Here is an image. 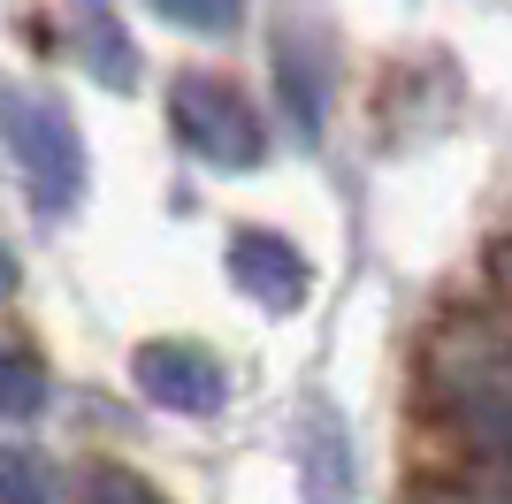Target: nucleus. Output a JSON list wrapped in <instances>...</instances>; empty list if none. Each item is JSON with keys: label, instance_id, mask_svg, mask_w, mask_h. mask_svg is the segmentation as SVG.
<instances>
[{"label": "nucleus", "instance_id": "obj_1", "mask_svg": "<svg viewBox=\"0 0 512 504\" xmlns=\"http://www.w3.org/2000/svg\"><path fill=\"white\" fill-rule=\"evenodd\" d=\"M428 398L490 459H512V314H459L428 336Z\"/></svg>", "mask_w": 512, "mask_h": 504}, {"label": "nucleus", "instance_id": "obj_2", "mask_svg": "<svg viewBox=\"0 0 512 504\" xmlns=\"http://www.w3.org/2000/svg\"><path fill=\"white\" fill-rule=\"evenodd\" d=\"M0 138H8L23 184L46 214H69L85 199V146H77V123L62 115V100L0 84Z\"/></svg>", "mask_w": 512, "mask_h": 504}, {"label": "nucleus", "instance_id": "obj_3", "mask_svg": "<svg viewBox=\"0 0 512 504\" xmlns=\"http://www.w3.org/2000/svg\"><path fill=\"white\" fill-rule=\"evenodd\" d=\"M169 123H176V146L207 168H253L268 153V130H260L253 100L230 77H207V69H184L169 84Z\"/></svg>", "mask_w": 512, "mask_h": 504}, {"label": "nucleus", "instance_id": "obj_4", "mask_svg": "<svg viewBox=\"0 0 512 504\" xmlns=\"http://www.w3.org/2000/svg\"><path fill=\"white\" fill-rule=\"evenodd\" d=\"M130 375H138V390H146L153 405H169V413H222V398H230V367L214 352H199V344H176V336L138 344V352H130Z\"/></svg>", "mask_w": 512, "mask_h": 504}, {"label": "nucleus", "instance_id": "obj_5", "mask_svg": "<svg viewBox=\"0 0 512 504\" xmlns=\"http://www.w3.org/2000/svg\"><path fill=\"white\" fill-rule=\"evenodd\" d=\"M230 275H237V291L260 298L268 314H299L306 291H314L306 252L291 245V237H276V230H237L230 237Z\"/></svg>", "mask_w": 512, "mask_h": 504}, {"label": "nucleus", "instance_id": "obj_6", "mask_svg": "<svg viewBox=\"0 0 512 504\" xmlns=\"http://www.w3.org/2000/svg\"><path fill=\"white\" fill-rule=\"evenodd\" d=\"M69 8V39H77V62L107 84V92H130L138 84V46H130L123 16L107 0H62Z\"/></svg>", "mask_w": 512, "mask_h": 504}, {"label": "nucleus", "instance_id": "obj_7", "mask_svg": "<svg viewBox=\"0 0 512 504\" xmlns=\"http://www.w3.org/2000/svg\"><path fill=\"white\" fill-rule=\"evenodd\" d=\"M306 497L314 504H352V443H344V428L329 413L306 420Z\"/></svg>", "mask_w": 512, "mask_h": 504}, {"label": "nucleus", "instance_id": "obj_8", "mask_svg": "<svg viewBox=\"0 0 512 504\" xmlns=\"http://www.w3.org/2000/svg\"><path fill=\"white\" fill-rule=\"evenodd\" d=\"M46 405V375L31 352H0V420H23Z\"/></svg>", "mask_w": 512, "mask_h": 504}, {"label": "nucleus", "instance_id": "obj_9", "mask_svg": "<svg viewBox=\"0 0 512 504\" xmlns=\"http://www.w3.org/2000/svg\"><path fill=\"white\" fill-rule=\"evenodd\" d=\"M54 482H46L39 451H23V443H0V504H46Z\"/></svg>", "mask_w": 512, "mask_h": 504}, {"label": "nucleus", "instance_id": "obj_10", "mask_svg": "<svg viewBox=\"0 0 512 504\" xmlns=\"http://www.w3.org/2000/svg\"><path fill=\"white\" fill-rule=\"evenodd\" d=\"M85 504H169L146 474H130V466H92L85 474Z\"/></svg>", "mask_w": 512, "mask_h": 504}, {"label": "nucleus", "instance_id": "obj_11", "mask_svg": "<svg viewBox=\"0 0 512 504\" xmlns=\"http://www.w3.org/2000/svg\"><path fill=\"white\" fill-rule=\"evenodd\" d=\"M169 23H184V31H199V39H214V31H237V16H245V0H153Z\"/></svg>", "mask_w": 512, "mask_h": 504}, {"label": "nucleus", "instance_id": "obj_12", "mask_svg": "<svg viewBox=\"0 0 512 504\" xmlns=\"http://www.w3.org/2000/svg\"><path fill=\"white\" fill-rule=\"evenodd\" d=\"M421 504H512L505 482H436L421 489Z\"/></svg>", "mask_w": 512, "mask_h": 504}, {"label": "nucleus", "instance_id": "obj_13", "mask_svg": "<svg viewBox=\"0 0 512 504\" xmlns=\"http://www.w3.org/2000/svg\"><path fill=\"white\" fill-rule=\"evenodd\" d=\"M8 291H16V252L0 245V298H8Z\"/></svg>", "mask_w": 512, "mask_h": 504}, {"label": "nucleus", "instance_id": "obj_14", "mask_svg": "<svg viewBox=\"0 0 512 504\" xmlns=\"http://www.w3.org/2000/svg\"><path fill=\"white\" fill-rule=\"evenodd\" d=\"M505 275H512V252H505Z\"/></svg>", "mask_w": 512, "mask_h": 504}]
</instances>
